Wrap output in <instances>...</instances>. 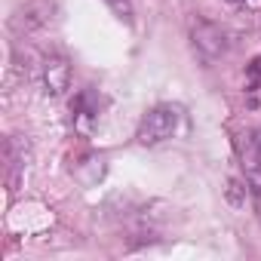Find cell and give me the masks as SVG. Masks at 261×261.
Returning <instances> with one entry per match:
<instances>
[{"instance_id":"obj_1","label":"cell","mask_w":261,"mask_h":261,"mask_svg":"<svg viewBox=\"0 0 261 261\" xmlns=\"http://www.w3.org/2000/svg\"><path fill=\"white\" fill-rule=\"evenodd\" d=\"M178 120H181V111L175 105H157V108H151L142 117V123H139V133H136L139 145H160V142L172 139V133L178 129Z\"/></svg>"},{"instance_id":"obj_2","label":"cell","mask_w":261,"mask_h":261,"mask_svg":"<svg viewBox=\"0 0 261 261\" xmlns=\"http://www.w3.org/2000/svg\"><path fill=\"white\" fill-rule=\"evenodd\" d=\"M68 80H71V68L62 56H49L46 65H43V83H46V92L49 95H62L68 89Z\"/></svg>"},{"instance_id":"obj_3","label":"cell","mask_w":261,"mask_h":261,"mask_svg":"<svg viewBox=\"0 0 261 261\" xmlns=\"http://www.w3.org/2000/svg\"><path fill=\"white\" fill-rule=\"evenodd\" d=\"M194 43H197V49H200L206 59H218V56L227 49L224 34H221L215 25H209V22H203L200 28H194Z\"/></svg>"},{"instance_id":"obj_4","label":"cell","mask_w":261,"mask_h":261,"mask_svg":"<svg viewBox=\"0 0 261 261\" xmlns=\"http://www.w3.org/2000/svg\"><path fill=\"white\" fill-rule=\"evenodd\" d=\"M243 166H246V181H249V194L261 212V154L252 151L249 145L243 148Z\"/></svg>"},{"instance_id":"obj_5","label":"cell","mask_w":261,"mask_h":261,"mask_svg":"<svg viewBox=\"0 0 261 261\" xmlns=\"http://www.w3.org/2000/svg\"><path fill=\"white\" fill-rule=\"evenodd\" d=\"M246 77H249V89H258L261 86V56L246 68Z\"/></svg>"},{"instance_id":"obj_6","label":"cell","mask_w":261,"mask_h":261,"mask_svg":"<svg viewBox=\"0 0 261 261\" xmlns=\"http://www.w3.org/2000/svg\"><path fill=\"white\" fill-rule=\"evenodd\" d=\"M246 145H249L252 151H258V154H261V126H258V129H252V133H249Z\"/></svg>"},{"instance_id":"obj_7","label":"cell","mask_w":261,"mask_h":261,"mask_svg":"<svg viewBox=\"0 0 261 261\" xmlns=\"http://www.w3.org/2000/svg\"><path fill=\"white\" fill-rule=\"evenodd\" d=\"M230 4H240V0H230Z\"/></svg>"}]
</instances>
